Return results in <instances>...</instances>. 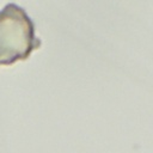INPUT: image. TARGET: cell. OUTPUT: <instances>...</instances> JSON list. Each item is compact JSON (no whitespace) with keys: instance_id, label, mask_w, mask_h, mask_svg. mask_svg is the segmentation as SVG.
I'll use <instances>...</instances> for the list:
<instances>
[{"instance_id":"cell-1","label":"cell","mask_w":153,"mask_h":153,"mask_svg":"<svg viewBox=\"0 0 153 153\" xmlns=\"http://www.w3.org/2000/svg\"><path fill=\"white\" fill-rule=\"evenodd\" d=\"M41 47L36 24L27 12L16 2L0 10V66L26 60Z\"/></svg>"}]
</instances>
